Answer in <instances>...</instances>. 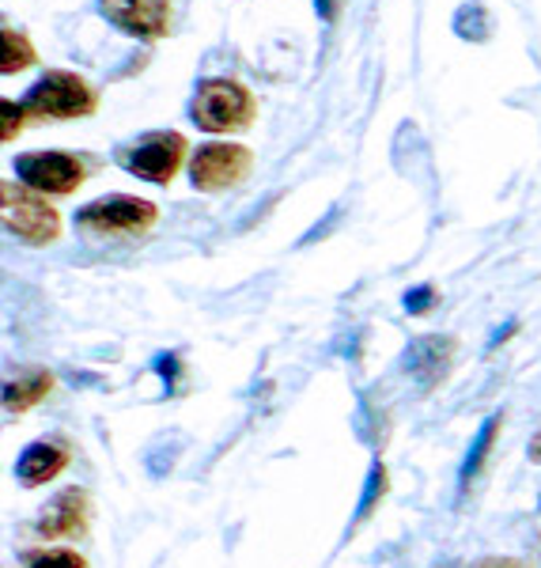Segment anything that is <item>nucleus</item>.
I'll use <instances>...</instances> for the list:
<instances>
[{"mask_svg":"<svg viewBox=\"0 0 541 568\" xmlns=\"http://www.w3.org/2000/svg\"><path fill=\"white\" fill-rule=\"evenodd\" d=\"M190 118L205 133H238L251 130L254 118H258V103L238 80L213 77L197 88L194 103H190Z\"/></svg>","mask_w":541,"mask_h":568,"instance_id":"nucleus-1","label":"nucleus"},{"mask_svg":"<svg viewBox=\"0 0 541 568\" xmlns=\"http://www.w3.org/2000/svg\"><path fill=\"white\" fill-rule=\"evenodd\" d=\"M0 209H4V227L16 240H23L31 246H50L61 235L58 209L42 194H34V190L4 182V186H0Z\"/></svg>","mask_w":541,"mask_h":568,"instance_id":"nucleus-2","label":"nucleus"},{"mask_svg":"<svg viewBox=\"0 0 541 568\" xmlns=\"http://www.w3.org/2000/svg\"><path fill=\"white\" fill-rule=\"evenodd\" d=\"M95 106L99 95L76 72H45L23 99L27 118H88Z\"/></svg>","mask_w":541,"mask_h":568,"instance_id":"nucleus-3","label":"nucleus"},{"mask_svg":"<svg viewBox=\"0 0 541 568\" xmlns=\"http://www.w3.org/2000/svg\"><path fill=\"white\" fill-rule=\"evenodd\" d=\"M186 152H190V144L182 133H149V136H141V141H133L130 149L118 152V163L136 179L167 186V182L178 175Z\"/></svg>","mask_w":541,"mask_h":568,"instance_id":"nucleus-4","label":"nucleus"},{"mask_svg":"<svg viewBox=\"0 0 541 568\" xmlns=\"http://www.w3.org/2000/svg\"><path fill=\"white\" fill-rule=\"evenodd\" d=\"M160 216L152 201L141 197H99L76 213V224L95 235H141Z\"/></svg>","mask_w":541,"mask_h":568,"instance_id":"nucleus-5","label":"nucleus"},{"mask_svg":"<svg viewBox=\"0 0 541 568\" xmlns=\"http://www.w3.org/2000/svg\"><path fill=\"white\" fill-rule=\"evenodd\" d=\"M254 168V155L243 144H205L190 160V182L201 194H220V190L238 186Z\"/></svg>","mask_w":541,"mask_h":568,"instance_id":"nucleus-6","label":"nucleus"},{"mask_svg":"<svg viewBox=\"0 0 541 568\" xmlns=\"http://www.w3.org/2000/svg\"><path fill=\"white\" fill-rule=\"evenodd\" d=\"M16 175L34 194H72L84 182V163L69 152H27L16 160Z\"/></svg>","mask_w":541,"mask_h":568,"instance_id":"nucleus-7","label":"nucleus"},{"mask_svg":"<svg viewBox=\"0 0 541 568\" xmlns=\"http://www.w3.org/2000/svg\"><path fill=\"white\" fill-rule=\"evenodd\" d=\"M171 4L174 0H99L110 23L149 42L171 34Z\"/></svg>","mask_w":541,"mask_h":568,"instance_id":"nucleus-8","label":"nucleus"},{"mask_svg":"<svg viewBox=\"0 0 541 568\" xmlns=\"http://www.w3.org/2000/svg\"><path fill=\"white\" fill-rule=\"evenodd\" d=\"M91 504L84 489H65L61 497H53L45 504V511L39 516V535L42 538H76L88 530Z\"/></svg>","mask_w":541,"mask_h":568,"instance_id":"nucleus-9","label":"nucleus"},{"mask_svg":"<svg viewBox=\"0 0 541 568\" xmlns=\"http://www.w3.org/2000/svg\"><path fill=\"white\" fill-rule=\"evenodd\" d=\"M69 466V452L61 444H53V439H45V444H31L27 452L20 455V466H16V474H20L23 485H45L53 481L61 470Z\"/></svg>","mask_w":541,"mask_h":568,"instance_id":"nucleus-10","label":"nucleus"},{"mask_svg":"<svg viewBox=\"0 0 541 568\" xmlns=\"http://www.w3.org/2000/svg\"><path fill=\"white\" fill-rule=\"evenodd\" d=\"M50 387H53V372H45V368L16 372L4 387V406L12 409V414H23V409L39 406L45 394H50Z\"/></svg>","mask_w":541,"mask_h":568,"instance_id":"nucleus-11","label":"nucleus"},{"mask_svg":"<svg viewBox=\"0 0 541 568\" xmlns=\"http://www.w3.org/2000/svg\"><path fill=\"white\" fill-rule=\"evenodd\" d=\"M4 39V61H0V69H4V77H12V72H23V69H31L34 61V45L31 39H27L23 31H4L0 34Z\"/></svg>","mask_w":541,"mask_h":568,"instance_id":"nucleus-12","label":"nucleus"},{"mask_svg":"<svg viewBox=\"0 0 541 568\" xmlns=\"http://www.w3.org/2000/svg\"><path fill=\"white\" fill-rule=\"evenodd\" d=\"M27 568H84V557L76 549H45V554H31Z\"/></svg>","mask_w":541,"mask_h":568,"instance_id":"nucleus-13","label":"nucleus"},{"mask_svg":"<svg viewBox=\"0 0 541 568\" xmlns=\"http://www.w3.org/2000/svg\"><path fill=\"white\" fill-rule=\"evenodd\" d=\"M500 428V417H492L489 425L481 428V436H477V444H473V452L466 455V470H462V478H470V474L481 466V459H484V452H489V444H492V433Z\"/></svg>","mask_w":541,"mask_h":568,"instance_id":"nucleus-14","label":"nucleus"},{"mask_svg":"<svg viewBox=\"0 0 541 568\" xmlns=\"http://www.w3.org/2000/svg\"><path fill=\"white\" fill-rule=\"evenodd\" d=\"M0 110H4V130H0V136H4V141H12V136L23 130V118H27V110H23V103L16 106L12 99H4V103H0Z\"/></svg>","mask_w":541,"mask_h":568,"instance_id":"nucleus-15","label":"nucleus"},{"mask_svg":"<svg viewBox=\"0 0 541 568\" xmlns=\"http://www.w3.org/2000/svg\"><path fill=\"white\" fill-rule=\"evenodd\" d=\"M473 568H527L516 557H484V561H477Z\"/></svg>","mask_w":541,"mask_h":568,"instance_id":"nucleus-16","label":"nucleus"},{"mask_svg":"<svg viewBox=\"0 0 541 568\" xmlns=\"http://www.w3.org/2000/svg\"><path fill=\"white\" fill-rule=\"evenodd\" d=\"M530 459H534V463H541V433L534 436V444H530Z\"/></svg>","mask_w":541,"mask_h":568,"instance_id":"nucleus-17","label":"nucleus"}]
</instances>
